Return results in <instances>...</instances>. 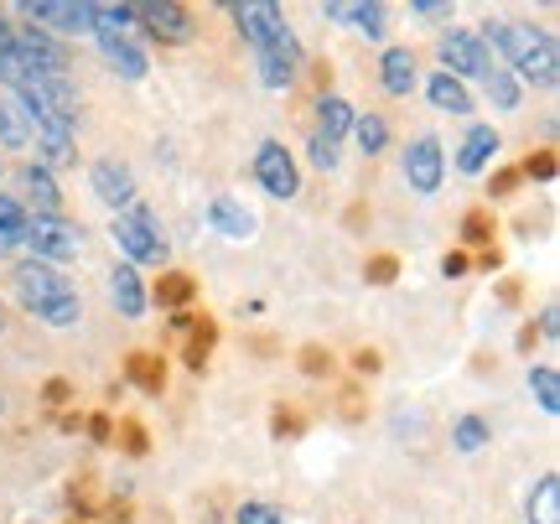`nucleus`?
<instances>
[{
  "instance_id": "obj_1",
  "label": "nucleus",
  "mask_w": 560,
  "mask_h": 524,
  "mask_svg": "<svg viewBox=\"0 0 560 524\" xmlns=\"http://www.w3.org/2000/svg\"><path fill=\"white\" fill-rule=\"evenodd\" d=\"M493 53L509 62V73L535 89H556L560 79V47L550 32H540L535 21H488V37Z\"/></svg>"
},
{
  "instance_id": "obj_2",
  "label": "nucleus",
  "mask_w": 560,
  "mask_h": 524,
  "mask_svg": "<svg viewBox=\"0 0 560 524\" xmlns=\"http://www.w3.org/2000/svg\"><path fill=\"white\" fill-rule=\"evenodd\" d=\"M11 286H16L21 306L37 317V323L47 327H73L83 317L79 306V291H73V281L62 276L58 265L47 260H21L16 270H11Z\"/></svg>"
},
{
  "instance_id": "obj_3",
  "label": "nucleus",
  "mask_w": 560,
  "mask_h": 524,
  "mask_svg": "<svg viewBox=\"0 0 560 524\" xmlns=\"http://www.w3.org/2000/svg\"><path fill=\"white\" fill-rule=\"evenodd\" d=\"M109 240L120 244V255L130 265H166V240H161V223L151 208H130V213H120L115 219V229H109Z\"/></svg>"
},
{
  "instance_id": "obj_4",
  "label": "nucleus",
  "mask_w": 560,
  "mask_h": 524,
  "mask_svg": "<svg viewBox=\"0 0 560 524\" xmlns=\"http://www.w3.org/2000/svg\"><path fill=\"white\" fill-rule=\"evenodd\" d=\"M26 244L37 249V260L62 265L83 249V234L79 223H68L62 213H26Z\"/></svg>"
},
{
  "instance_id": "obj_5",
  "label": "nucleus",
  "mask_w": 560,
  "mask_h": 524,
  "mask_svg": "<svg viewBox=\"0 0 560 524\" xmlns=\"http://www.w3.org/2000/svg\"><path fill=\"white\" fill-rule=\"evenodd\" d=\"M441 62H446V68H441V73H452V79H488V68H493V53H488V42L478 37V32H446V37H441Z\"/></svg>"
},
{
  "instance_id": "obj_6",
  "label": "nucleus",
  "mask_w": 560,
  "mask_h": 524,
  "mask_svg": "<svg viewBox=\"0 0 560 524\" xmlns=\"http://www.w3.org/2000/svg\"><path fill=\"white\" fill-rule=\"evenodd\" d=\"M136 16L145 21V32L156 42H166V47H187V42L198 37V21H192V11L187 5H177V0H140Z\"/></svg>"
},
{
  "instance_id": "obj_7",
  "label": "nucleus",
  "mask_w": 560,
  "mask_h": 524,
  "mask_svg": "<svg viewBox=\"0 0 560 524\" xmlns=\"http://www.w3.org/2000/svg\"><path fill=\"white\" fill-rule=\"evenodd\" d=\"M21 16H32V26H52V32H68V37H83L94 32V0H26Z\"/></svg>"
},
{
  "instance_id": "obj_8",
  "label": "nucleus",
  "mask_w": 560,
  "mask_h": 524,
  "mask_svg": "<svg viewBox=\"0 0 560 524\" xmlns=\"http://www.w3.org/2000/svg\"><path fill=\"white\" fill-rule=\"evenodd\" d=\"M255 182H260L270 198H296L301 193L296 156H291L280 141H260V151H255Z\"/></svg>"
},
{
  "instance_id": "obj_9",
  "label": "nucleus",
  "mask_w": 560,
  "mask_h": 524,
  "mask_svg": "<svg viewBox=\"0 0 560 524\" xmlns=\"http://www.w3.org/2000/svg\"><path fill=\"white\" fill-rule=\"evenodd\" d=\"M446 177V151H441L436 136H416V141L405 145V182L416 187L420 198H431Z\"/></svg>"
},
{
  "instance_id": "obj_10",
  "label": "nucleus",
  "mask_w": 560,
  "mask_h": 524,
  "mask_svg": "<svg viewBox=\"0 0 560 524\" xmlns=\"http://www.w3.org/2000/svg\"><path fill=\"white\" fill-rule=\"evenodd\" d=\"M229 16L240 21V32H244V42L260 53V47H270L276 37H285L291 26L280 21V5H270V0H234L229 5Z\"/></svg>"
},
{
  "instance_id": "obj_11",
  "label": "nucleus",
  "mask_w": 560,
  "mask_h": 524,
  "mask_svg": "<svg viewBox=\"0 0 560 524\" xmlns=\"http://www.w3.org/2000/svg\"><path fill=\"white\" fill-rule=\"evenodd\" d=\"M11 47L21 53V62H26V68L52 73V79H68V53H62V47L47 37L42 26H11Z\"/></svg>"
},
{
  "instance_id": "obj_12",
  "label": "nucleus",
  "mask_w": 560,
  "mask_h": 524,
  "mask_svg": "<svg viewBox=\"0 0 560 524\" xmlns=\"http://www.w3.org/2000/svg\"><path fill=\"white\" fill-rule=\"evenodd\" d=\"M255 58H260V83H265V89H291V83H296V73H301V42H296V32L276 37L270 47H260Z\"/></svg>"
},
{
  "instance_id": "obj_13",
  "label": "nucleus",
  "mask_w": 560,
  "mask_h": 524,
  "mask_svg": "<svg viewBox=\"0 0 560 524\" xmlns=\"http://www.w3.org/2000/svg\"><path fill=\"white\" fill-rule=\"evenodd\" d=\"M89 187H94V198L109 202V208H120V213H130V208H136V172H130V166H120V162H94Z\"/></svg>"
},
{
  "instance_id": "obj_14",
  "label": "nucleus",
  "mask_w": 560,
  "mask_h": 524,
  "mask_svg": "<svg viewBox=\"0 0 560 524\" xmlns=\"http://www.w3.org/2000/svg\"><path fill=\"white\" fill-rule=\"evenodd\" d=\"M499 145H503V136L493 130V125H472L467 136H462V151H457V172H467V177H478L482 166L499 156Z\"/></svg>"
},
{
  "instance_id": "obj_15",
  "label": "nucleus",
  "mask_w": 560,
  "mask_h": 524,
  "mask_svg": "<svg viewBox=\"0 0 560 524\" xmlns=\"http://www.w3.org/2000/svg\"><path fill=\"white\" fill-rule=\"evenodd\" d=\"M32 125H37V145H42V166H47V172L79 162V151H73V125H62V120H32Z\"/></svg>"
},
{
  "instance_id": "obj_16",
  "label": "nucleus",
  "mask_w": 560,
  "mask_h": 524,
  "mask_svg": "<svg viewBox=\"0 0 560 524\" xmlns=\"http://www.w3.org/2000/svg\"><path fill=\"white\" fill-rule=\"evenodd\" d=\"M109 302L120 317H145V286H140L136 265H115L109 270Z\"/></svg>"
},
{
  "instance_id": "obj_17",
  "label": "nucleus",
  "mask_w": 560,
  "mask_h": 524,
  "mask_svg": "<svg viewBox=\"0 0 560 524\" xmlns=\"http://www.w3.org/2000/svg\"><path fill=\"white\" fill-rule=\"evenodd\" d=\"M380 79H384V89L395 94V100H405L410 89L420 83V68H416V53L410 47H389L380 58Z\"/></svg>"
},
{
  "instance_id": "obj_18",
  "label": "nucleus",
  "mask_w": 560,
  "mask_h": 524,
  "mask_svg": "<svg viewBox=\"0 0 560 524\" xmlns=\"http://www.w3.org/2000/svg\"><path fill=\"white\" fill-rule=\"evenodd\" d=\"M32 141H37V125L26 115V104L5 94V100H0V145H5V151H26Z\"/></svg>"
},
{
  "instance_id": "obj_19",
  "label": "nucleus",
  "mask_w": 560,
  "mask_h": 524,
  "mask_svg": "<svg viewBox=\"0 0 560 524\" xmlns=\"http://www.w3.org/2000/svg\"><path fill=\"white\" fill-rule=\"evenodd\" d=\"M208 223H213L219 234H229V240H249V234H255V213H249L240 198H229V193H223V198H213Z\"/></svg>"
},
{
  "instance_id": "obj_20",
  "label": "nucleus",
  "mask_w": 560,
  "mask_h": 524,
  "mask_svg": "<svg viewBox=\"0 0 560 524\" xmlns=\"http://www.w3.org/2000/svg\"><path fill=\"white\" fill-rule=\"evenodd\" d=\"M21 187H26V198H32V208L37 213H62V193L58 182H52V172L47 166H21Z\"/></svg>"
},
{
  "instance_id": "obj_21",
  "label": "nucleus",
  "mask_w": 560,
  "mask_h": 524,
  "mask_svg": "<svg viewBox=\"0 0 560 524\" xmlns=\"http://www.w3.org/2000/svg\"><path fill=\"white\" fill-rule=\"evenodd\" d=\"M353 104L342 100V94H322L317 100V136H327V141H342L348 130H353Z\"/></svg>"
},
{
  "instance_id": "obj_22",
  "label": "nucleus",
  "mask_w": 560,
  "mask_h": 524,
  "mask_svg": "<svg viewBox=\"0 0 560 524\" xmlns=\"http://www.w3.org/2000/svg\"><path fill=\"white\" fill-rule=\"evenodd\" d=\"M100 53L120 79H145V53L130 37H100Z\"/></svg>"
},
{
  "instance_id": "obj_23",
  "label": "nucleus",
  "mask_w": 560,
  "mask_h": 524,
  "mask_svg": "<svg viewBox=\"0 0 560 524\" xmlns=\"http://www.w3.org/2000/svg\"><path fill=\"white\" fill-rule=\"evenodd\" d=\"M425 100L436 104L441 115H467V109H472L467 83H457L452 73H431V83H425Z\"/></svg>"
},
{
  "instance_id": "obj_24",
  "label": "nucleus",
  "mask_w": 560,
  "mask_h": 524,
  "mask_svg": "<svg viewBox=\"0 0 560 524\" xmlns=\"http://www.w3.org/2000/svg\"><path fill=\"white\" fill-rule=\"evenodd\" d=\"M529 524H560V478L545 473L529 493Z\"/></svg>"
},
{
  "instance_id": "obj_25",
  "label": "nucleus",
  "mask_w": 560,
  "mask_h": 524,
  "mask_svg": "<svg viewBox=\"0 0 560 524\" xmlns=\"http://www.w3.org/2000/svg\"><path fill=\"white\" fill-rule=\"evenodd\" d=\"M26 244V208L16 198H0V255Z\"/></svg>"
},
{
  "instance_id": "obj_26",
  "label": "nucleus",
  "mask_w": 560,
  "mask_h": 524,
  "mask_svg": "<svg viewBox=\"0 0 560 524\" xmlns=\"http://www.w3.org/2000/svg\"><path fill=\"white\" fill-rule=\"evenodd\" d=\"M136 21V0L120 5H94V37H125V26Z\"/></svg>"
},
{
  "instance_id": "obj_27",
  "label": "nucleus",
  "mask_w": 560,
  "mask_h": 524,
  "mask_svg": "<svg viewBox=\"0 0 560 524\" xmlns=\"http://www.w3.org/2000/svg\"><path fill=\"white\" fill-rule=\"evenodd\" d=\"M482 89H488V100L499 104V109H520V79L509 73V68H488V79H482Z\"/></svg>"
},
{
  "instance_id": "obj_28",
  "label": "nucleus",
  "mask_w": 560,
  "mask_h": 524,
  "mask_svg": "<svg viewBox=\"0 0 560 524\" xmlns=\"http://www.w3.org/2000/svg\"><path fill=\"white\" fill-rule=\"evenodd\" d=\"M353 136H359L363 156H384V145H389V120H384V115H363V120H353Z\"/></svg>"
},
{
  "instance_id": "obj_29",
  "label": "nucleus",
  "mask_w": 560,
  "mask_h": 524,
  "mask_svg": "<svg viewBox=\"0 0 560 524\" xmlns=\"http://www.w3.org/2000/svg\"><path fill=\"white\" fill-rule=\"evenodd\" d=\"M529 389H535V400H540L545 416H556V410H560V374L550 369V363L529 369Z\"/></svg>"
},
{
  "instance_id": "obj_30",
  "label": "nucleus",
  "mask_w": 560,
  "mask_h": 524,
  "mask_svg": "<svg viewBox=\"0 0 560 524\" xmlns=\"http://www.w3.org/2000/svg\"><path fill=\"white\" fill-rule=\"evenodd\" d=\"M130 380H136L140 389L161 395V384H166V363L151 359V353H130Z\"/></svg>"
},
{
  "instance_id": "obj_31",
  "label": "nucleus",
  "mask_w": 560,
  "mask_h": 524,
  "mask_svg": "<svg viewBox=\"0 0 560 524\" xmlns=\"http://www.w3.org/2000/svg\"><path fill=\"white\" fill-rule=\"evenodd\" d=\"M488 436H493V431H488V421H482V416H462V421L452 426V442H457V452H482V446H488Z\"/></svg>"
},
{
  "instance_id": "obj_32",
  "label": "nucleus",
  "mask_w": 560,
  "mask_h": 524,
  "mask_svg": "<svg viewBox=\"0 0 560 524\" xmlns=\"http://www.w3.org/2000/svg\"><path fill=\"white\" fill-rule=\"evenodd\" d=\"M156 302L172 306V312H182V306L192 302V281H187V276H177V270H166V276L156 281Z\"/></svg>"
},
{
  "instance_id": "obj_33",
  "label": "nucleus",
  "mask_w": 560,
  "mask_h": 524,
  "mask_svg": "<svg viewBox=\"0 0 560 524\" xmlns=\"http://www.w3.org/2000/svg\"><path fill=\"white\" fill-rule=\"evenodd\" d=\"M348 16H353V26H359L363 37H374V42H380L384 26H389V21H384V5H380V0H369V5H348Z\"/></svg>"
},
{
  "instance_id": "obj_34",
  "label": "nucleus",
  "mask_w": 560,
  "mask_h": 524,
  "mask_svg": "<svg viewBox=\"0 0 560 524\" xmlns=\"http://www.w3.org/2000/svg\"><path fill=\"white\" fill-rule=\"evenodd\" d=\"M234 524H285V514L276 504H265V499H244L234 509Z\"/></svg>"
},
{
  "instance_id": "obj_35",
  "label": "nucleus",
  "mask_w": 560,
  "mask_h": 524,
  "mask_svg": "<svg viewBox=\"0 0 560 524\" xmlns=\"http://www.w3.org/2000/svg\"><path fill=\"white\" fill-rule=\"evenodd\" d=\"M312 162H317L322 172H332V166H338V141H327V136H312Z\"/></svg>"
},
{
  "instance_id": "obj_36",
  "label": "nucleus",
  "mask_w": 560,
  "mask_h": 524,
  "mask_svg": "<svg viewBox=\"0 0 560 524\" xmlns=\"http://www.w3.org/2000/svg\"><path fill=\"white\" fill-rule=\"evenodd\" d=\"M410 11L425 21H446L452 16V0H410Z\"/></svg>"
},
{
  "instance_id": "obj_37",
  "label": "nucleus",
  "mask_w": 560,
  "mask_h": 524,
  "mask_svg": "<svg viewBox=\"0 0 560 524\" xmlns=\"http://www.w3.org/2000/svg\"><path fill=\"white\" fill-rule=\"evenodd\" d=\"M524 172H529V177H540V182H550L556 177V156H550V151H535V156L524 162Z\"/></svg>"
},
{
  "instance_id": "obj_38",
  "label": "nucleus",
  "mask_w": 560,
  "mask_h": 524,
  "mask_svg": "<svg viewBox=\"0 0 560 524\" xmlns=\"http://www.w3.org/2000/svg\"><path fill=\"white\" fill-rule=\"evenodd\" d=\"M462 234H467V244H478V240H488L493 229H488V219H482V213H467V223H462Z\"/></svg>"
},
{
  "instance_id": "obj_39",
  "label": "nucleus",
  "mask_w": 560,
  "mask_h": 524,
  "mask_svg": "<svg viewBox=\"0 0 560 524\" xmlns=\"http://www.w3.org/2000/svg\"><path fill=\"white\" fill-rule=\"evenodd\" d=\"M369 281H395V260H389V255H380V260H374V265H369Z\"/></svg>"
},
{
  "instance_id": "obj_40",
  "label": "nucleus",
  "mask_w": 560,
  "mask_h": 524,
  "mask_svg": "<svg viewBox=\"0 0 560 524\" xmlns=\"http://www.w3.org/2000/svg\"><path fill=\"white\" fill-rule=\"evenodd\" d=\"M441 270H446L452 281H457V276H467V255H446V260H441Z\"/></svg>"
},
{
  "instance_id": "obj_41",
  "label": "nucleus",
  "mask_w": 560,
  "mask_h": 524,
  "mask_svg": "<svg viewBox=\"0 0 560 524\" xmlns=\"http://www.w3.org/2000/svg\"><path fill=\"white\" fill-rule=\"evenodd\" d=\"M514 172H499V177H493V193H499V198H509V193H514Z\"/></svg>"
},
{
  "instance_id": "obj_42",
  "label": "nucleus",
  "mask_w": 560,
  "mask_h": 524,
  "mask_svg": "<svg viewBox=\"0 0 560 524\" xmlns=\"http://www.w3.org/2000/svg\"><path fill=\"white\" fill-rule=\"evenodd\" d=\"M47 400H52V405H62V400H68V384H62V380H52V384H47Z\"/></svg>"
},
{
  "instance_id": "obj_43",
  "label": "nucleus",
  "mask_w": 560,
  "mask_h": 524,
  "mask_svg": "<svg viewBox=\"0 0 560 524\" xmlns=\"http://www.w3.org/2000/svg\"><path fill=\"white\" fill-rule=\"evenodd\" d=\"M89 431H94V442H109V421H104V416H94V421H89Z\"/></svg>"
},
{
  "instance_id": "obj_44",
  "label": "nucleus",
  "mask_w": 560,
  "mask_h": 524,
  "mask_svg": "<svg viewBox=\"0 0 560 524\" xmlns=\"http://www.w3.org/2000/svg\"><path fill=\"white\" fill-rule=\"evenodd\" d=\"M540 327H545V338H556V306H545V317H540Z\"/></svg>"
},
{
  "instance_id": "obj_45",
  "label": "nucleus",
  "mask_w": 560,
  "mask_h": 524,
  "mask_svg": "<svg viewBox=\"0 0 560 524\" xmlns=\"http://www.w3.org/2000/svg\"><path fill=\"white\" fill-rule=\"evenodd\" d=\"M306 374H322V348H306Z\"/></svg>"
},
{
  "instance_id": "obj_46",
  "label": "nucleus",
  "mask_w": 560,
  "mask_h": 524,
  "mask_svg": "<svg viewBox=\"0 0 560 524\" xmlns=\"http://www.w3.org/2000/svg\"><path fill=\"white\" fill-rule=\"evenodd\" d=\"M0 47H11V21H5V11H0Z\"/></svg>"
},
{
  "instance_id": "obj_47",
  "label": "nucleus",
  "mask_w": 560,
  "mask_h": 524,
  "mask_svg": "<svg viewBox=\"0 0 560 524\" xmlns=\"http://www.w3.org/2000/svg\"><path fill=\"white\" fill-rule=\"evenodd\" d=\"M0 333H5V312H0Z\"/></svg>"
},
{
  "instance_id": "obj_48",
  "label": "nucleus",
  "mask_w": 560,
  "mask_h": 524,
  "mask_svg": "<svg viewBox=\"0 0 560 524\" xmlns=\"http://www.w3.org/2000/svg\"><path fill=\"white\" fill-rule=\"evenodd\" d=\"M0 410H5V400H0Z\"/></svg>"
}]
</instances>
